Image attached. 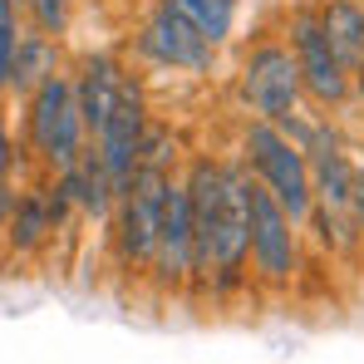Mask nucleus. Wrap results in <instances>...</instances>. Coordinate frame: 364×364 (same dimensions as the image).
<instances>
[{
  "label": "nucleus",
  "instance_id": "nucleus-3",
  "mask_svg": "<svg viewBox=\"0 0 364 364\" xmlns=\"http://www.w3.org/2000/svg\"><path fill=\"white\" fill-rule=\"evenodd\" d=\"M173 178H178V173H163V168L138 163L133 178L123 182L114 212H109V242H114V256H119V271L133 276V281H148V271H153L163 192H168Z\"/></svg>",
  "mask_w": 364,
  "mask_h": 364
},
{
  "label": "nucleus",
  "instance_id": "nucleus-5",
  "mask_svg": "<svg viewBox=\"0 0 364 364\" xmlns=\"http://www.w3.org/2000/svg\"><path fill=\"white\" fill-rule=\"evenodd\" d=\"M246 207H251V286L291 291L301 276V227L256 178L246 182Z\"/></svg>",
  "mask_w": 364,
  "mask_h": 364
},
{
  "label": "nucleus",
  "instance_id": "nucleus-4",
  "mask_svg": "<svg viewBox=\"0 0 364 364\" xmlns=\"http://www.w3.org/2000/svg\"><path fill=\"white\" fill-rule=\"evenodd\" d=\"M237 104L246 109V119H286L305 104L301 69L286 40H256L246 45L242 64H237Z\"/></svg>",
  "mask_w": 364,
  "mask_h": 364
},
{
  "label": "nucleus",
  "instance_id": "nucleus-20",
  "mask_svg": "<svg viewBox=\"0 0 364 364\" xmlns=\"http://www.w3.org/2000/svg\"><path fill=\"white\" fill-rule=\"evenodd\" d=\"M350 89H355V104H364V60L350 69Z\"/></svg>",
  "mask_w": 364,
  "mask_h": 364
},
{
  "label": "nucleus",
  "instance_id": "nucleus-18",
  "mask_svg": "<svg viewBox=\"0 0 364 364\" xmlns=\"http://www.w3.org/2000/svg\"><path fill=\"white\" fill-rule=\"evenodd\" d=\"M20 143H15V133H10V123H5V114H0V182H15V173H20Z\"/></svg>",
  "mask_w": 364,
  "mask_h": 364
},
{
  "label": "nucleus",
  "instance_id": "nucleus-22",
  "mask_svg": "<svg viewBox=\"0 0 364 364\" xmlns=\"http://www.w3.org/2000/svg\"><path fill=\"white\" fill-rule=\"evenodd\" d=\"M360 251H364V217H360Z\"/></svg>",
  "mask_w": 364,
  "mask_h": 364
},
{
  "label": "nucleus",
  "instance_id": "nucleus-14",
  "mask_svg": "<svg viewBox=\"0 0 364 364\" xmlns=\"http://www.w3.org/2000/svg\"><path fill=\"white\" fill-rule=\"evenodd\" d=\"M315 20L335 50V60L355 69L364 60V0H315Z\"/></svg>",
  "mask_w": 364,
  "mask_h": 364
},
{
  "label": "nucleus",
  "instance_id": "nucleus-23",
  "mask_svg": "<svg viewBox=\"0 0 364 364\" xmlns=\"http://www.w3.org/2000/svg\"><path fill=\"white\" fill-rule=\"evenodd\" d=\"M148 5H153V0H148Z\"/></svg>",
  "mask_w": 364,
  "mask_h": 364
},
{
  "label": "nucleus",
  "instance_id": "nucleus-21",
  "mask_svg": "<svg viewBox=\"0 0 364 364\" xmlns=\"http://www.w3.org/2000/svg\"><path fill=\"white\" fill-rule=\"evenodd\" d=\"M5 99H10V94H5V84H0V114H5Z\"/></svg>",
  "mask_w": 364,
  "mask_h": 364
},
{
  "label": "nucleus",
  "instance_id": "nucleus-10",
  "mask_svg": "<svg viewBox=\"0 0 364 364\" xmlns=\"http://www.w3.org/2000/svg\"><path fill=\"white\" fill-rule=\"evenodd\" d=\"M69 217H74V207H69V197L60 192L55 178L25 182L15 192V207H10V222H5V246L15 256H35L60 237Z\"/></svg>",
  "mask_w": 364,
  "mask_h": 364
},
{
  "label": "nucleus",
  "instance_id": "nucleus-2",
  "mask_svg": "<svg viewBox=\"0 0 364 364\" xmlns=\"http://www.w3.org/2000/svg\"><path fill=\"white\" fill-rule=\"evenodd\" d=\"M237 158L246 163V173L286 207V217L305 232V222L315 212V187H310V163H305L301 143H291L281 123L246 119L242 123V153Z\"/></svg>",
  "mask_w": 364,
  "mask_h": 364
},
{
  "label": "nucleus",
  "instance_id": "nucleus-12",
  "mask_svg": "<svg viewBox=\"0 0 364 364\" xmlns=\"http://www.w3.org/2000/svg\"><path fill=\"white\" fill-rule=\"evenodd\" d=\"M55 182H60V192L69 197L74 217H89V222H109V212H114V202H119V187H114L109 168L99 163V153H94V148H84V158H79L74 168L55 173Z\"/></svg>",
  "mask_w": 364,
  "mask_h": 364
},
{
  "label": "nucleus",
  "instance_id": "nucleus-13",
  "mask_svg": "<svg viewBox=\"0 0 364 364\" xmlns=\"http://www.w3.org/2000/svg\"><path fill=\"white\" fill-rule=\"evenodd\" d=\"M64 69V45L55 35H40V30H30L25 25V35H20V50H15V69H10V84H5V94H15V99H25L35 84H45L50 74H60Z\"/></svg>",
  "mask_w": 364,
  "mask_h": 364
},
{
  "label": "nucleus",
  "instance_id": "nucleus-11",
  "mask_svg": "<svg viewBox=\"0 0 364 364\" xmlns=\"http://www.w3.org/2000/svg\"><path fill=\"white\" fill-rule=\"evenodd\" d=\"M69 79H74V99H79L84 128H89V138H94L99 123L109 119V109L119 104L123 84H128V69H123L119 55L94 50V55H79V60L69 64Z\"/></svg>",
  "mask_w": 364,
  "mask_h": 364
},
{
  "label": "nucleus",
  "instance_id": "nucleus-16",
  "mask_svg": "<svg viewBox=\"0 0 364 364\" xmlns=\"http://www.w3.org/2000/svg\"><path fill=\"white\" fill-rule=\"evenodd\" d=\"M20 10H25V25L30 30L55 35V40H64L69 20H74V0H20Z\"/></svg>",
  "mask_w": 364,
  "mask_h": 364
},
{
  "label": "nucleus",
  "instance_id": "nucleus-8",
  "mask_svg": "<svg viewBox=\"0 0 364 364\" xmlns=\"http://www.w3.org/2000/svg\"><path fill=\"white\" fill-rule=\"evenodd\" d=\"M148 281L158 286V296H182L197 291V256H192V202H187V182L182 173L163 192V217H158V251H153V271Z\"/></svg>",
  "mask_w": 364,
  "mask_h": 364
},
{
  "label": "nucleus",
  "instance_id": "nucleus-19",
  "mask_svg": "<svg viewBox=\"0 0 364 364\" xmlns=\"http://www.w3.org/2000/svg\"><path fill=\"white\" fill-rule=\"evenodd\" d=\"M15 192H20V182H0V232H5V222H10V207H15Z\"/></svg>",
  "mask_w": 364,
  "mask_h": 364
},
{
  "label": "nucleus",
  "instance_id": "nucleus-7",
  "mask_svg": "<svg viewBox=\"0 0 364 364\" xmlns=\"http://www.w3.org/2000/svg\"><path fill=\"white\" fill-rule=\"evenodd\" d=\"M133 55L153 69H173V74H192V79H207L217 69V45H207L168 0H153L133 30Z\"/></svg>",
  "mask_w": 364,
  "mask_h": 364
},
{
  "label": "nucleus",
  "instance_id": "nucleus-6",
  "mask_svg": "<svg viewBox=\"0 0 364 364\" xmlns=\"http://www.w3.org/2000/svg\"><path fill=\"white\" fill-rule=\"evenodd\" d=\"M281 40L291 45L296 55V69H301V89H305V104L320 109V114H340L355 104V89H350V69L335 60L320 20H315V5H296L286 15V30Z\"/></svg>",
  "mask_w": 364,
  "mask_h": 364
},
{
  "label": "nucleus",
  "instance_id": "nucleus-9",
  "mask_svg": "<svg viewBox=\"0 0 364 364\" xmlns=\"http://www.w3.org/2000/svg\"><path fill=\"white\" fill-rule=\"evenodd\" d=\"M148 123H153V114H148V89H143L138 74H128L119 104L109 109V119L99 123V133L89 138V148L99 153V163L109 168V178H114L119 192H123V182L133 178V168H138V148H143Z\"/></svg>",
  "mask_w": 364,
  "mask_h": 364
},
{
  "label": "nucleus",
  "instance_id": "nucleus-1",
  "mask_svg": "<svg viewBox=\"0 0 364 364\" xmlns=\"http://www.w3.org/2000/svg\"><path fill=\"white\" fill-rule=\"evenodd\" d=\"M25 153L35 158V168L45 178H55L64 168H74L89 148V128L79 114V99H74V79H69V64L60 74H50L45 84H35L25 99Z\"/></svg>",
  "mask_w": 364,
  "mask_h": 364
},
{
  "label": "nucleus",
  "instance_id": "nucleus-17",
  "mask_svg": "<svg viewBox=\"0 0 364 364\" xmlns=\"http://www.w3.org/2000/svg\"><path fill=\"white\" fill-rule=\"evenodd\" d=\"M20 35H25V10H20V0H0V84H10Z\"/></svg>",
  "mask_w": 364,
  "mask_h": 364
},
{
  "label": "nucleus",
  "instance_id": "nucleus-15",
  "mask_svg": "<svg viewBox=\"0 0 364 364\" xmlns=\"http://www.w3.org/2000/svg\"><path fill=\"white\" fill-rule=\"evenodd\" d=\"M182 20L207 40V45H227L237 35V15H242V0H168Z\"/></svg>",
  "mask_w": 364,
  "mask_h": 364
}]
</instances>
